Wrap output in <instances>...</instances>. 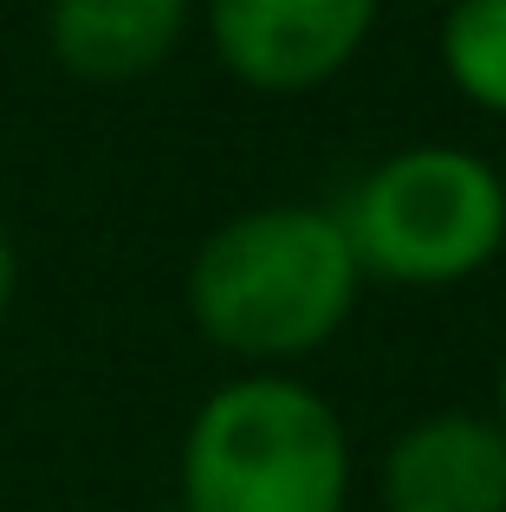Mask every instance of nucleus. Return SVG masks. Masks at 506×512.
Instances as JSON below:
<instances>
[{"label": "nucleus", "mask_w": 506, "mask_h": 512, "mask_svg": "<svg viewBox=\"0 0 506 512\" xmlns=\"http://www.w3.org/2000/svg\"><path fill=\"white\" fill-rule=\"evenodd\" d=\"M189 512H344L351 435L312 383L286 370H247L208 389L182 428Z\"/></svg>", "instance_id": "2"}, {"label": "nucleus", "mask_w": 506, "mask_h": 512, "mask_svg": "<svg viewBox=\"0 0 506 512\" xmlns=\"http://www.w3.org/2000/svg\"><path fill=\"white\" fill-rule=\"evenodd\" d=\"M442 72L474 111L506 117V0H448Z\"/></svg>", "instance_id": "7"}, {"label": "nucleus", "mask_w": 506, "mask_h": 512, "mask_svg": "<svg viewBox=\"0 0 506 512\" xmlns=\"http://www.w3.org/2000/svg\"><path fill=\"white\" fill-rule=\"evenodd\" d=\"M383 0H202L221 72L247 91H318L364 52Z\"/></svg>", "instance_id": "4"}, {"label": "nucleus", "mask_w": 506, "mask_h": 512, "mask_svg": "<svg viewBox=\"0 0 506 512\" xmlns=\"http://www.w3.org/2000/svg\"><path fill=\"white\" fill-rule=\"evenodd\" d=\"M13 292H20V253H13V234L0 227V318L13 312Z\"/></svg>", "instance_id": "8"}, {"label": "nucleus", "mask_w": 506, "mask_h": 512, "mask_svg": "<svg viewBox=\"0 0 506 512\" xmlns=\"http://www.w3.org/2000/svg\"><path fill=\"white\" fill-rule=\"evenodd\" d=\"M442 7H448V0H442Z\"/></svg>", "instance_id": "11"}, {"label": "nucleus", "mask_w": 506, "mask_h": 512, "mask_svg": "<svg viewBox=\"0 0 506 512\" xmlns=\"http://www.w3.org/2000/svg\"><path fill=\"white\" fill-rule=\"evenodd\" d=\"M195 26V0H46V52L85 85L163 72Z\"/></svg>", "instance_id": "6"}, {"label": "nucleus", "mask_w": 506, "mask_h": 512, "mask_svg": "<svg viewBox=\"0 0 506 512\" xmlns=\"http://www.w3.org/2000/svg\"><path fill=\"white\" fill-rule=\"evenodd\" d=\"M494 422L506 428V357H500V376H494Z\"/></svg>", "instance_id": "9"}, {"label": "nucleus", "mask_w": 506, "mask_h": 512, "mask_svg": "<svg viewBox=\"0 0 506 512\" xmlns=\"http://www.w3.org/2000/svg\"><path fill=\"white\" fill-rule=\"evenodd\" d=\"M156 512H189V506H156Z\"/></svg>", "instance_id": "10"}, {"label": "nucleus", "mask_w": 506, "mask_h": 512, "mask_svg": "<svg viewBox=\"0 0 506 512\" xmlns=\"http://www.w3.org/2000/svg\"><path fill=\"white\" fill-rule=\"evenodd\" d=\"M357 273L409 292L468 286L506 253V175L461 143H409L331 208Z\"/></svg>", "instance_id": "3"}, {"label": "nucleus", "mask_w": 506, "mask_h": 512, "mask_svg": "<svg viewBox=\"0 0 506 512\" xmlns=\"http://www.w3.org/2000/svg\"><path fill=\"white\" fill-rule=\"evenodd\" d=\"M357 292V253L338 214L318 201H260L228 214L182 279L195 331L260 370L331 344L357 312Z\"/></svg>", "instance_id": "1"}, {"label": "nucleus", "mask_w": 506, "mask_h": 512, "mask_svg": "<svg viewBox=\"0 0 506 512\" xmlns=\"http://www.w3.org/2000/svg\"><path fill=\"white\" fill-rule=\"evenodd\" d=\"M383 512H506V428L481 409H435L390 441Z\"/></svg>", "instance_id": "5"}]
</instances>
